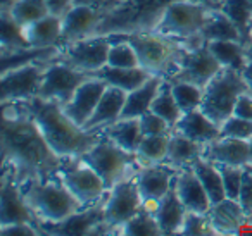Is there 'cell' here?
Here are the masks:
<instances>
[{
  "label": "cell",
  "instance_id": "ba28073f",
  "mask_svg": "<svg viewBox=\"0 0 252 236\" xmlns=\"http://www.w3.org/2000/svg\"><path fill=\"white\" fill-rule=\"evenodd\" d=\"M211 11L213 9L192 0H176L168 5L154 31L180 42L200 38Z\"/></svg>",
  "mask_w": 252,
  "mask_h": 236
},
{
  "label": "cell",
  "instance_id": "681fc988",
  "mask_svg": "<svg viewBox=\"0 0 252 236\" xmlns=\"http://www.w3.org/2000/svg\"><path fill=\"white\" fill-rule=\"evenodd\" d=\"M73 0H49V5H50V11L56 12V14L63 16L64 12L67 11V7L71 5Z\"/></svg>",
  "mask_w": 252,
  "mask_h": 236
},
{
  "label": "cell",
  "instance_id": "5b68a950",
  "mask_svg": "<svg viewBox=\"0 0 252 236\" xmlns=\"http://www.w3.org/2000/svg\"><path fill=\"white\" fill-rule=\"evenodd\" d=\"M80 159L104 179L107 190H111L116 183L126 179V177L137 176L142 167L137 153H131L119 147L104 131L97 140V143L88 152H85Z\"/></svg>",
  "mask_w": 252,
  "mask_h": 236
},
{
  "label": "cell",
  "instance_id": "9a60e30c",
  "mask_svg": "<svg viewBox=\"0 0 252 236\" xmlns=\"http://www.w3.org/2000/svg\"><path fill=\"white\" fill-rule=\"evenodd\" d=\"M16 222H30V224H35L38 229L42 228V221L36 217L28 202L25 200L19 183L14 179L11 171L4 169L2 190H0V228L16 224Z\"/></svg>",
  "mask_w": 252,
  "mask_h": 236
},
{
  "label": "cell",
  "instance_id": "9c48e42d",
  "mask_svg": "<svg viewBox=\"0 0 252 236\" xmlns=\"http://www.w3.org/2000/svg\"><path fill=\"white\" fill-rule=\"evenodd\" d=\"M183 43H185V50L180 57L178 67L168 78V81H189L200 88H206V85L216 76L223 66L218 62L207 42H204L202 38Z\"/></svg>",
  "mask_w": 252,
  "mask_h": 236
},
{
  "label": "cell",
  "instance_id": "f907efd6",
  "mask_svg": "<svg viewBox=\"0 0 252 236\" xmlns=\"http://www.w3.org/2000/svg\"><path fill=\"white\" fill-rule=\"evenodd\" d=\"M242 76H244L245 83H247V90L249 93L252 95V62L247 64V67L244 69V73H242Z\"/></svg>",
  "mask_w": 252,
  "mask_h": 236
},
{
  "label": "cell",
  "instance_id": "7a4b0ae2",
  "mask_svg": "<svg viewBox=\"0 0 252 236\" xmlns=\"http://www.w3.org/2000/svg\"><path fill=\"white\" fill-rule=\"evenodd\" d=\"M30 114L38 124L43 138L61 159L81 157L100 138L102 131H87L67 118L64 107L56 100L35 97L26 102Z\"/></svg>",
  "mask_w": 252,
  "mask_h": 236
},
{
  "label": "cell",
  "instance_id": "d6986e66",
  "mask_svg": "<svg viewBox=\"0 0 252 236\" xmlns=\"http://www.w3.org/2000/svg\"><path fill=\"white\" fill-rule=\"evenodd\" d=\"M104 12L92 9L88 5L73 4L67 7V11L63 14V38L61 47L67 45L71 42H76L81 38L94 36L97 26L100 25Z\"/></svg>",
  "mask_w": 252,
  "mask_h": 236
},
{
  "label": "cell",
  "instance_id": "f6af8a7d",
  "mask_svg": "<svg viewBox=\"0 0 252 236\" xmlns=\"http://www.w3.org/2000/svg\"><path fill=\"white\" fill-rule=\"evenodd\" d=\"M238 202L244 207V210L249 215L252 214V164L244 166V174H242V186Z\"/></svg>",
  "mask_w": 252,
  "mask_h": 236
},
{
  "label": "cell",
  "instance_id": "ac0fdd59",
  "mask_svg": "<svg viewBox=\"0 0 252 236\" xmlns=\"http://www.w3.org/2000/svg\"><path fill=\"white\" fill-rule=\"evenodd\" d=\"M107 81H104L102 78L97 76H92L88 81H85L76 90V93L73 95V98L66 105H63L67 118L73 119L78 126L85 128V124H87L88 119L95 112V109H97L98 102H100L104 91L107 90Z\"/></svg>",
  "mask_w": 252,
  "mask_h": 236
},
{
  "label": "cell",
  "instance_id": "d4e9b609",
  "mask_svg": "<svg viewBox=\"0 0 252 236\" xmlns=\"http://www.w3.org/2000/svg\"><path fill=\"white\" fill-rule=\"evenodd\" d=\"M187 212H189V208L185 207L182 198L178 197L175 181H173L168 193L159 200L158 208H156V214H154L159 222V228H161L162 235H180V229L183 226Z\"/></svg>",
  "mask_w": 252,
  "mask_h": 236
},
{
  "label": "cell",
  "instance_id": "c3c4849f",
  "mask_svg": "<svg viewBox=\"0 0 252 236\" xmlns=\"http://www.w3.org/2000/svg\"><path fill=\"white\" fill-rule=\"evenodd\" d=\"M114 2H116V0H73V2H71V5H73V4L88 5V7L97 9V11H102L105 14V12H107L109 9L114 5Z\"/></svg>",
  "mask_w": 252,
  "mask_h": 236
},
{
  "label": "cell",
  "instance_id": "44dd1931",
  "mask_svg": "<svg viewBox=\"0 0 252 236\" xmlns=\"http://www.w3.org/2000/svg\"><path fill=\"white\" fill-rule=\"evenodd\" d=\"M175 186L176 191H178V197L182 198V202L189 210L202 212V214L209 212L211 205H213L211 198L207 195L204 184L200 183V179L197 177V174L193 173V169L190 166L178 169V174L175 177Z\"/></svg>",
  "mask_w": 252,
  "mask_h": 236
},
{
  "label": "cell",
  "instance_id": "6da1fadb",
  "mask_svg": "<svg viewBox=\"0 0 252 236\" xmlns=\"http://www.w3.org/2000/svg\"><path fill=\"white\" fill-rule=\"evenodd\" d=\"M2 155L19 184L57 176L63 159L50 148L26 102L2 104Z\"/></svg>",
  "mask_w": 252,
  "mask_h": 236
},
{
  "label": "cell",
  "instance_id": "52a82bcc",
  "mask_svg": "<svg viewBox=\"0 0 252 236\" xmlns=\"http://www.w3.org/2000/svg\"><path fill=\"white\" fill-rule=\"evenodd\" d=\"M245 91L249 90L242 73L230 67H221L204 88L200 111L221 126L230 116H233L238 97Z\"/></svg>",
  "mask_w": 252,
  "mask_h": 236
},
{
  "label": "cell",
  "instance_id": "83f0119b",
  "mask_svg": "<svg viewBox=\"0 0 252 236\" xmlns=\"http://www.w3.org/2000/svg\"><path fill=\"white\" fill-rule=\"evenodd\" d=\"M97 78H102L104 81H107V85L116 88H121L126 93L137 90L138 87L151 80L154 74L149 73L147 69H144L142 66L138 67H112L105 66L102 69H98L95 73Z\"/></svg>",
  "mask_w": 252,
  "mask_h": 236
},
{
  "label": "cell",
  "instance_id": "7402d4cb",
  "mask_svg": "<svg viewBox=\"0 0 252 236\" xmlns=\"http://www.w3.org/2000/svg\"><path fill=\"white\" fill-rule=\"evenodd\" d=\"M202 157L214 164L244 167L249 164V142L221 136V138L204 145Z\"/></svg>",
  "mask_w": 252,
  "mask_h": 236
},
{
  "label": "cell",
  "instance_id": "7c38bea8",
  "mask_svg": "<svg viewBox=\"0 0 252 236\" xmlns=\"http://www.w3.org/2000/svg\"><path fill=\"white\" fill-rule=\"evenodd\" d=\"M47 64H49L47 60H35V62H28L4 71L2 80H0V100H2V104L28 102L38 97V90L42 87Z\"/></svg>",
  "mask_w": 252,
  "mask_h": 236
},
{
  "label": "cell",
  "instance_id": "f546056e",
  "mask_svg": "<svg viewBox=\"0 0 252 236\" xmlns=\"http://www.w3.org/2000/svg\"><path fill=\"white\" fill-rule=\"evenodd\" d=\"M102 131L111 140H114L119 147H123V148L131 153H137L138 147H140L142 140H144V133H142L140 119L138 118L119 119V121L109 124L107 128H104Z\"/></svg>",
  "mask_w": 252,
  "mask_h": 236
},
{
  "label": "cell",
  "instance_id": "1f68e13d",
  "mask_svg": "<svg viewBox=\"0 0 252 236\" xmlns=\"http://www.w3.org/2000/svg\"><path fill=\"white\" fill-rule=\"evenodd\" d=\"M207 45L221 66L244 73L249 64L247 47L244 43L233 40H218V42H207Z\"/></svg>",
  "mask_w": 252,
  "mask_h": 236
},
{
  "label": "cell",
  "instance_id": "4316f807",
  "mask_svg": "<svg viewBox=\"0 0 252 236\" xmlns=\"http://www.w3.org/2000/svg\"><path fill=\"white\" fill-rule=\"evenodd\" d=\"M164 83V78L162 76H152L149 81H145L142 87H138L137 90L130 91L126 95V104L125 109L121 112V118L119 119H133L140 118L145 112L151 111L152 102H154L156 95H158L161 85Z\"/></svg>",
  "mask_w": 252,
  "mask_h": 236
},
{
  "label": "cell",
  "instance_id": "30bf717a",
  "mask_svg": "<svg viewBox=\"0 0 252 236\" xmlns=\"http://www.w3.org/2000/svg\"><path fill=\"white\" fill-rule=\"evenodd\" d=\"M57 176L63 179L67 190L76 197L83 207H90L107 197V186L104 179L92 169L88 164H85L80 157L73 159H63Z\"/></svg>",
  "mask_w": 252,
  "mask_h": 236
},
{
  "label": "cell",
  "instance_id": "ee69618b",
  "mask_svg": "<svg viewBox=\"0 0 252 236\" xmlns=\"http://www.w3.org/2000/svg\"><path fill=\"white\" fill-rule=\"evenodd\" d=\"M140 128L144 136H152V135H171L173 128L168 124L166 119H162L161 116H158L156 112L149 111L144 116H140Z\"/></svg>",
  "mask_w": 252,
  "mask_h": 236
},
{
  "label": "cell",
  "instance_id": "11a10c76",
  "mask_svg": "<svg viewBox=\"0 0 252 236\" xmlns=\"http://www.w3.org/2000/svg\"><path fill=\"white\" fill-rule=\"evenodd\" d=\"M249 221H251V224H252V214H251V215H249Z\"/></svg>",
  "mask_w": 252,
  "mask_h": 236
},
{
  "label": "cell",
  "instance_id": "bcb514c9",
  "mask_svg": "<svg viewBox=\"0 0 252 236\" xmlns=\"http://www.w3.org/2000/svg\"><path fill=\"white\" fill-rule=\"evenodd\" d=\"M0 235L5 236H36L42 235L40 229L35 224H30V222H16V224L2 226L0 228Z\"/></svg>",
  "mask_w": 252,
  "mask_h": 236
},
{
  "label": "cell",
  "instance_id": "e575fe53",
  "mask_svg": "<svg viewBox=\"0 0 252 236\" xmlns=\"http://www.w3.org/2000/svg\"><path fill=\"white\" fill-rule=\"evenodd\" d=\"M4 5L9 9L12 19L23 28L33 25L35 21L45 18L47 14L52 12L49 0H12L11 4L5 2Z\"/></svg>",
  "mask_w": 252,
  "mask_h": 236
},
{
  "label": "cell",
  "instance_id": "8992f818",
  "mask_svg": "<svg viewBox=\"0 0 252 236\" xmlns=\"http://www.w3.org/2000/svg\"><path fill=\"white\" fill-rule=\"evenodd\" d=\"M123 36L135 47L140 66L156 76H162L164 80H168L176 71L180 57L185 50L183 42L159 35L156 31L133 33V35Z\"/></svg>",
  "mask_w": 252,
  "mask_h": 236
},
{
  "label": "cell",
  "instance_id": "484cf974",
  "mask_svg": "<svg viewBox=\"0 0 252 236\" xmlns=\"http://www.w3.org/2000/svg\"><path fill=\"white\" fill-rule=\"evenodd\" d=\"M25 36L32 49H50L61 47L63 38V16L50 12L25 28Z\"/></svg>",
  "mask_w": 252,
  "mask_h": 236
},
{
  "label": "cell",
  "instance_id": "d590c367",
  "mask_svg": "<svg viewBox=\"0 0 252 236\" xmlns=\"http://www.w3.org/2000/svg\"><path fill=\"white\" fill-rule=\"evenodd\" d=\"M221 11L233 21L242 35V42L247 47L252 42V5L249 0H226Z\"/></svg>",
  "mask_w": 252,
  "mask_h": 236
},
{
  "label": "cell",
  "instance_id": "603a6c76",
  "mask_svg": "<svg viewBox=\"0 0 252 236\" xmlns=\"http://www.w3.org/2000/svg\"><path fill=\"white\" fill-rule=\"evenodd\" d=\"M126 95L128 93H126L125 90L109 85L107 90L102 95L95 112L92 114V118L88 119L87 124H85V129H87V131H102V129L107 128L109 124L119 121L121 112L126 104Z\"/></svg>",
  "mask_w": 252,
  "mask_h": 236
},
{
  "label": "cell",
  "instance_id": "ab89813d",
  "mask_svg": "<svg viewBox=\"0 0 252 236\" xmlns=\"http://www.w3.org/2000/svg\"><path fill=\"white\" fill-rule=\"evenodd\" d=\"M121 235H130V236H161V228L152 212L142 208L135 217H131L121 228Z\"/></svg>",
  "mask_w": 252,
  "mask_h": 236
},
{
  "label": "cell",
  "instance_id": "7bdbcfd3",
  "mask_svg": "<svg viewBox=\"0 0 252 236\" xmlns=\"http://www.w3.org/2000/svg\"><path fill=\"white\" fill-rule=\"evenodd\" d=\"M221 171L223 176V186L226 198H233L238 200L240 197V186H242V174H244V167L238 166H224V164H216Z\"/></svg>",
  "mask_w": 252,
  "mask_h": 236
},
{
  "label": "cell",
  "instance_id": "3957f363",
  "mask_svg": "<svg viewBox=\"0 0 252 236\" xmlns=\"http://www.w3.org/2000/svg\"><path fill=\"white\" fill-rule=\"evenodd\" d=\"M176 0H116L97 26L98 35H133L154 31L169 4Z\"/></svg>",
  "mask_w": 252,
  "mask_h": 236
},
{
  "label": "cell",
  "instance_id": "5bb4252c",
  "mask_svg": "<svg viewBox=\"0 0 252 236\" xmlns=\"http://www.w3.org/2000/svg\"><path fill=\"white\" fill-rule=\"evenodd\" d=\"M111 45L112 40L109 35L88 36L61 47L57 60H63L85 73L95 74L98 69L107 66Z\"/></svg>",
  "mask_w": 252,
  "mask_h": 236
},
{
  "label": "cell",
  "instance_id": "60d3db41",
  "mask_svg": "<svg viewBox=\"0 0 252 236\" xmlns=\"http://www.w3.org/2000/svg\"><path fill=\"white\" fill-rule=\"evenodd\" d=\"M180 235L187 236H206V235H216L213 224L209 221V215L202 212L189 210L185 215V221L180 229Z\"/></svg>",
  "mask_w": 252,
  "mask_h": 236
},
{
  "label": "cell",
  "instance_id": "f1b7e54d",
  "mask_svg": "<svg viewBox=\"0 0 252 236\" xmlns=\"http://www.w3.org/2000/svg\"><path fill=\"white\" fill-rule=\"evenodd\" d=\"M204 147L200 143L190 140L189 136L182 135L180 131L173 129L169 135V145H168V155H166L164 162L171 164L175 167H187L202 155Z\"/></svg>",
  "mask_w": 252,
  "mask_h": 236
},
{
  "label": "cell",
  "instance_id": "816d5d0a",
  "mask_svg": "<svg viewBox=\"0 0 252 236\" xmlns=\"http://www.w3.org/2000/svg\"><path fill=\"white\" fill-rule=\"evenodd\" d=\"M192 2H197V4H202L209 9H221V5L226 2V0H192Z\"/></svg>",
  "mask_w": 252,
  "mask_h": 236
},
{
  "label": "cell",
  "instance_id": "8d00e7d4",
  "mask_svg": "<svg viewBox=\"0 0 252 236\" xmlns=\"http://www.w3.org/2000/svg\"><path fill=\"white\" fill-rule=\"evenodd\" d=\"M151 111L156 112L158 116H161L162 119H166L171 128H175L176 122H178L180 118L183 116L182 109H180V105L176 104V100H175V95H173V90H171V83H169L168 80H164V83H162L161 88H159L158 95H156L154 102H152Z\"/></svg>",
  "mask_w": 252,
  "mask_h": 236
},
{
  "label": "cell",
  "instance_id": "f35d334b",
  "mask_svg": "<svg viewBox=\"0 0 252 236\" xmlns=\"http://www.w3.org/2000/svg\"><path fill=\"white\" fill-rule=\"evenodd\" d=\"M169 83H171V90L173 95H175L176 104L180 105L183 114L200 109L204 98V88L189 83V81H169Z\"/></svg>",
  "mask_w": 252,
  "mask_h": 236
},
{
  "label": "cell",
  "instance_id": "74e56055",
  "mask_svg": "<svg viewBox=\"0 0 252 236\" xmlns=\"http://www.w3.org/2000/svg\"><path fill=\"white\" fill-rule=\"evenodd\" d=\"M169 135H152L144 136L140 147L137 150V157L142 166L147 164H159L164 162L168 155Z\"/></svg>",
  "mask_w": 252,
  "mask_h": 236
},
{
  "label": "cell",
  "instance_id": "9f6ffc18",
  "mask_svg": "<svg viewBox=\"0 0 252 236\" xmlns=\"http://www.w3.org/2000/svg\"><path fill=\"white\" fill-rule=\"evenodd\" d=\"M249 2H251V5H252V0H249Z\"/></svg>",
  "mask_w": 252,
  "mask_h": 236
},
{
  "label": "cell",
  "instance_id": "f5cc1de1",
  "mask_svg": "<svg viewBox=\"0 0 252 236\" xmlns=\"http://www.w3.org/2000/svg\"><path fill=\"white\" fill-rule=\"evenodd\" d=\"M247 59H249V62H252V42L247 45Z\"/></svg>",
  "mask_w": 252,
  "mask_h": 236
},
{
  "label": "cell",
  "instance_id": "b9f144b4",
  "mask_svg": "<svg viewBox=\"0 0 252 236\" xmlns=\"http://www.w3.org/2000/svg\"><path fill=\"white\" fill-rule=\"evenodd\" d=\"M221 136H230L238 140H252V121L251 119L240 118V116H230L221 124Z\"/></svg>",
  "mask_w": 252,
  "mask_h": 236
},
{
  "label": "cell",
  "instance_id": "d6a6232c",
  "mask_svg": "<svg viewBox=\"0 0 252 236\" xmlns=\"http://www.w3.org/2000/svg\"><path fill=\"white\" fill-rule=\"evenodd\" d=\"M200 38L204 42H218V40H233V42H242V35L233 25L230 18L224 14L221 9H213L204 26ZM244 43V42H242Z\"/></svg>",
  "mask_w": 252,
  "mask_h": 236
},
{
  "label": "cell",
  "instance_id": "e0dca14e",
  "mask_svg": "<svg viewBox=\"0 0 252 236\" xmlns=\"http://www.w3.org/2000/svg\"><path fill=\"white\" fill-rule=\"evenodd\" d=\"M105 198L95 205L80 208L78 212H74L69 217L63 219L59 222L43 224L40 228V231H42V235H73V236L94 235L97 231V228L105 224V208H104Z\"/></svg>",
  "mask_w": 252,
  "mask_h": 236
},
{
  "label": "cell",
  "instance_id": "2e32d148",
  "mask_svg": "<svg viewBox=\"0 0 252 236\" xmlns=\"http://www.w3.org/2000/svg\"><path fill=\"white\" fill-rule=\"evenodd\" d=\"M178 174V167L168 162L147 164L142 166L137 174L138 188H140L142 198H144V208L156 214L158 204L171 188Z\"/></svg>",
  "mask_w": 252,
  "mask_h": 236
},
{
  "label": "cell",
  "instance_id": "277c9868",
  "mask_svg": "<svg viewBox=\"0 0 252 236\" xmlns=\"http://www.w3.org/2000/svg\"><path fill=\"white\" fill-rule=\"evenodd\" d=\"M21 186V184H19ZM25 200L43 224H54L83 208L59 176L33 179L21 186Z\"/></svg>",
  "mask_w": 252,
  "mask_h": 236
},
{
  "label": "cell",
  "instance_id": "8fae6325",
  "mask_svg": "<svg viewBox=\"0 0 252 236\" xmlns=\"http://www.w3.org/2000/svg\"><path fill=\"white\" fill-rule=\"evenodd\" d=\"M105 222L112 233H121V228L144 208L140 188H138L137 176L126 177L116 183L107 191L105 198Z\"/></svg>",
  "mask_w": 252,
  "mask_h": 236
},
{
  "label": "cell",
  "instance_id": "db71d44e",
  "mask_svg": "<svg viewBox=\"0 0 252 236\" xmlns=\"http://www.w3.org/2000/svg\"><path fill=\"white\" fill-rule=\"evenodd\" d=\"M249 164H252V140H249Z\"/></svg>",
  "mask_w": 252,
  "mask_h": 236
},
{
  "label": "cell",
  "instance_id": "4fadbf2b",
  "mask_svg": "<svg viewBox=\"0 0 252 236\" xmlns=\"http://www.w3.org/2000/svg\"><path fill=\"white\" fill-rule=\"evenodd\" d=\"M95 74L85 73L63 60H52L47 64L43 74L42 87L38 90V97L45 100H56L61 105H66L73 98L76 90Z\"/></svg>",
  "mask_w": 252,
  "mask_h": 236
},
{
  "label": "cell",
  "instance_id": "4dcf8cb0",
  "mask_svg": "<svg viewBox=\"0 0 252 236\" xmlns=\"http://www.w3.org/2000/svg\"><path fill=\"white\" fill-rule=\"evenodd\" d=\"M190 167H192L193 173L197 174L200 183L206 188L207 195H209V198H211V204H218V202H221L223 198H226L224 186H223V176H221V171L216 164L204 159V157L200 155L190 164Z\"/></svg>",
  "mask_w": 252,
  "mask_h": 236
},
{
  "label": "cell",
  "instance_id": "7dc6e473",
  "mask_svg": "<svg viewBox=\"0 0 252 236\" xmlns=\"http://www.w3.org/2000/svg\"><path fill=\"white\" fill-rule=\"evenodd\" d=\"M235 116H240V118H245V119H251L252 121V95L249 91L242 93L238 97V102L235 105V111H233Z\"/></svg>",
  "mask_w": 252,
  "mask_h": 236
},
{
  "label": "cell",
  "instance_id": "ffe728a7",
  "mask_svg": "<svg viewBox=\"0 0 252 236\" xmlns=\"http://www.w3.org/2000/svg\"><path fill=\"white\" fill-rule=\"evenodd\" d=\"M216 235H240L245 228H251L249 214L244 210L238 200L223 198L218 204H213L207 212Z\"/></svg>",
  "mask_w": 252,
  "mask_h": 236
},
{
  "label": "cell",
  "instance_id": "cb8c5ba5",
  "mask_svg": "<svg viewBox=\"0 0 252 236\" xmlns=\"http://www.w3.org/2000/svg\"><path fill=\"white\" fill-rule=\"evenodd\" d=\"M173 129L189 136L190 140L200 143L202 147L221 138V126L218 122H214L211 118H207L200 109L185 112Z\"/></svg>",
  "mask_w": 252,
  "mask_h": 236
},
{
  "label": "cell",
  "instance_id": "836d02e7",
  "mask_svg": "<svg viewBox=\"0 0 252 236\" xmlns=\"http://www.w3.org/2000/svg\"><path fill=\"white\" fill-rule=\"evenodd\" d=\"M30 49L32 47L25 36V28L19 26L12 19L9 9L2 5V57L25 52Z\"/></svg>",
  "mask_w": 252,
  "mask_h": 236
}]
</instances>
